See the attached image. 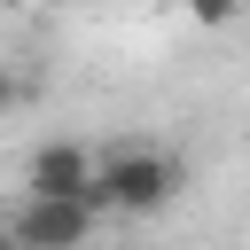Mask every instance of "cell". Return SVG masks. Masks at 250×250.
Returning <instances> with one entry per match:
<instances>
[{
    "label": "cell",
    "mask_w": 250,
    "mask_h": 250,
    "mask_svg": "<svg viewBox=\"0 0 250 250\" xmlns=\"http://www.w3.org/2000/svg\"><path fill=\"white\" fill-rule=\"evenodd\" d=\"M180 188H188V172H180V156H164V148H117V156H94V203L117 211V219H156Z\"/></svg>",
    "instance_id": "6da1fadb"
},
{
    "label": "cell",
    "mask_w": 250,
    "mask_h": 250,
    "mask_svg": "<svg viewBox=\"0 0 250 250\" xmlns=\"http://www.w3.org/2000/svg\"><path fill=\"white\" fill-rule=\"evenodd\" d=\"M94 227H102L94 203H55V195H16V203H8L16 250H86Z\"/></svg>",
    "instance_id": "7a4b0ae2"
},
{
    "label": "cell",
    "mask_w": 250,
    "mask_h": 250,
    "mask_svg": "<svg viewBox=\"0 0 250 250\" xmlns=\"http://www.w3.org/2000/svg\"><path fill=\"white\" fill-rule=\"evenodd\" d=\"M16 195H55V203H94V156L78 148V141H39L31 156H23V188ZM102 211V203H94ZM109 219V211H102Z\"/></svg>",
    "instance_id": "3957f363"
},
{
    "label": "cell",
    "mask_w": 250,
    "mask_h": 250,
    "mask_svg": "<svg viewBox=\"0 0 250 250\" xmlns=\"http://www.w3.org/2000/svg\"><path fill=\"white\" fill-rule=\"evenodd\" d=\"M188 8V23H203V31H227L234 16H242V0H180Z\"/></svg>",
    "instance_id": "277c9868"
},
{
    "label": "cell",
    "mask_w": 250,
    "mask_h": 250,
    "mask_svg": "<svg viewBox=\"0 0 250 250\" xmlns=\"http://www.w3.org/2000/svg\"><path fill=\"white\" fill-rule=\"evenodd\" d=\"M16 102H23V78H16V70H0V117H8Z\"/></svg>",
    "instance_id": "5b68a950"
},
{
    "label": "cell",
    "mask_w": 250,
    "mask_h": 250,
    "mask_svg": "<svg viewBox=\"0 0 250 250\" xmlns=\"http://www.w3.org/2000/svg\"><path fill=\"white\" fill-rule=\"evenodd\" d=\"M0 250H16V234H8V203H0Z\"/></svg>",
    "instance_id": "8992f818"
}]
</instances>
